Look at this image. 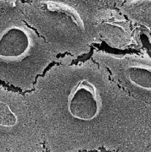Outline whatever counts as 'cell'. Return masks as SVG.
I'll list each match as a JSON object with an SVG mask.
<instances>
[{"label": "cell", "mask_w": 151, "mask_h": 152, "mask_svg": "<svg viewBox=\"0 0 151 152\" xmlns=\"http://www.w3.org/2000/svg\"><path fill=\"white\" fill-rule=\"evenodd\" d=\"M25 22L47 42L56 53L77 59L101 42L94 12L60 0H37L20 3Z\"/></svg>", "instance_id": "1"}, {"label": "cell", "mask_w": 151, "mask_h": 152, "mask_svg": "<svg viewBox=\"0 0 151 152\" xmlns=\"http://www.w3.org/2000/svg\"><path fill=\"white\" fill-rule=\"evenodd\" d=\"M0 34L1 80L23 93L33 90L48 66L62 59L23 20L20 10L6 13Z\"/></svg>", "instance_id": "2"}, {"label": "cell", "mask_w": 151, "mask_h": 152, "mask_svg": "<svg viewBox=\"0 0 151 152\" xmlns=\"http://www.w3.org/2000/svg\"><path fill=\"white\" fill-rule=\"evenodd\" d=\"M2 86L1 147L2 151H34L44 144L25 94Z\"/></svg>", "instance_id": "3"}, {"label": "cell", "mask_w": 151, "mask_h": 152, "mask_svg": "<svg viewBox=\"0 0 151 152\" xmlns=\"http://www.w3.org/2000/svg\"><path fill=\"white\" fill-rule=\"evenodd\" d=\"M94 18L100 39L114 48L126 47L139 34L138 28L118 9H98Z\"/></svg>", "instance_id": "4"}, {"label": "cell", "mask_w": 151, "mask_h": 152, "mask_svg": "<svg viewBox=\"0 0 151 152\" xmlns=\"http://www.w3.org/2000/svg\"><path fill=\"white\" fill-rule=\"evenodd\" d=\"M118 9L135 26L151 30V0H126Z\"/></svg>", "instance_id": "5"}, {"label": "cell", "mask_w": 151, "mask_h": 152, "mask_svg": "<svg viewBox=\"0 0 151 152\" xmlns=\"http://www.w3.org/2000/svg\"><path fill=\"white\" fill-rule=\"evenodd\" d=\"M1 6L3 7H6L8 9L7 12L15 11L18 10L19 9H16V7L20 8V4H18V1L17 0H1Z\"/></svg>", "instance_id": "6"}, {"label": "cell", "mask_w": 151, "mask_h": 152, "mask_svg": "<svg viewBox=\"0 0 151 152\" xmlns=\"http://www.w3.org/2000/svg\"><path fill=\"white\" fill-rule=\"evenodd\" d=\"M125 1H126V0H118V8L122 5V4Z\"/></svg>", "instance_id": "7"}]
</instances>
